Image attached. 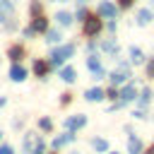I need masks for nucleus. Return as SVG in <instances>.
I'll list each match as a JSON object with an SVG mask.
<instances>
[{"label": "nucleus", "instance_id": "obj_1", "mask_svg": "<svg viewBox=\"0 0 154 154\" xmlns=\"http://www.w3.org/2000/svg\"><path fill=\"white\" fill-rule=\"evenodd\" d=\"M75 53V46L72 43H65V46H60V48H55L53 53H51V65H60L65 58H70Z\"/></svg>", "mask_w": 154, "mask_h": 154}, {"label": "nucleus", "instance_id": "obj_23", "mask_svg": "<svg viewBox=\"0 0 154 154\" xmlns=\"http://www.w3.org/2000/svg\"><path fill=\"white\" fill-rule=\"evenodd\" d=\"M38 128H41V130H51V128H53L51 118H41V120H38Z\"/></svg>", "mask_w": 154, "mask_h": 154}, {"label": "nucleus", "instance_id": "obj_29", "mask_svg": "<svg viewBox=\"0 0 154 154\" xmlns=\"http://www.w3.org/2000/svg\"><path fill=\"white\" fill-rule=\"evenodd\" d=\"M31 12L38 17V12H41V5H38V2H31Z\"/></svg>", "mask_w": 154, "mask_h": 154}, {"label": "nucleus", "instance_id": "obj_27", "mask_svg": "<svg viewBox=\"0 0 154 154\" xmlns=\"http://www.w3.org/2000/svg\"><path fill=\"white\" fill-rule=\"evenodd\" d=\"M106 96H108V99H113V101H116V96H118V91H116V87H111V89H108V91H106Z\"/></svg>", "mask_w": 154, "mask_h": 154}, {"label": "nucleus", "instance_id": "obj_2", "mask_svg": "<svg viewBox=\"0 0 154 154\" xmlns=\"http://www.w3.org/2000/svg\"><path fill=\"white\" fill-rule=\"evenodd\" d=\"M128 77H130V67H128L125 63H120V67H118V70H113V72L108 75V79H111V84H113V87L125 84V82H128Z\"/></svg>", "mask_w": 154, "mask_h": 154}, {"label": "nucleus", "instance_id": "obj_16", "mask_svg": "<svg viewBox=\"0 0 154 154\" xmlns=\"http://www.w3.org/2000/svg\"><path fill=\"white\" fill-rule=\"evenodd\" d=\"M55 19H58L60 26H70V24H72V14H70V12H58Z\"/></svg>", "mask_w": 154, "mask_h": 154}, {"label": "nucleus", "instance_id": "obj_6", "mask_svg": "<svg viewBox=\"0 0 154 154\" xmlns=\"http://www.w3.org/2000/svg\"><path fill=\"white\" fill-rule=\"evenodd\" d=\"M87 125V116H70V118H65V128L67 130H79V128H84Z\"/></svg>", "mask_w": 154, "mask_h": 154}, {"label": "nucleus", "instance_id": "obj_18", "mask_svg": "<svg viewBox=\"0 0 154 154\" xmlns=\"http://www.w3.org/2000/svg\"><path fill=\"white\" fill-rule=\"evenodd\" d=\"M91 147H94L96 152H108V142H106L103 137H94V140H91Z\"/></svg>", "mask_w": 154, "mask_h": 154}, {"label": "nucleus", "instance_id": "obj_26", "mask_svg": "<svg viewBox=\"0 0 154 154\" xmlns=\"http://www.w3.org/2000/svg\"><path fill=\"white\" fill-rule=\"evenodd\" d=\"M0 154H14V149H12L10 144H2V147H0Z\"/></svg>", "mask_w": 154, "mask_h": 154}, {"label": "nucleus", "instance_id": "obj_31", "mask_svg": "<svg viewBox=\"0 0 154 154\" xmlns=\"http://www.w3.org/2000/svg\"><path fill=\"white\" fill-rule=\"evenodd\" d=\"M118 5H120V7H130V5H132V0H118Z\"/></svg>", "mask_w": 154, "mask_h": 154}, {"label": "nucleus", "instance_id": "obj_19", "mask_svg": "<svg viewBox=\"0 0 154 154\" xmlns=\"http://www.w3.org/2000/svg\"><path fill=\"white\" fill-rule=\"evenodd\" d=\"M34 72H36L38 77H43V75L48 72V63H46V60H36V63H34Z\"/></svg>", "mask_w": 154, "mask_h": 154}, {"label": "nucleus", "instance_id": "obj_8", "mask_svg": "<svg viewBox=\"0 0 154 154\" xmlns=\"http://www.w3.org/2000/svg\"><path fill=\"white\" fill-rule=\"evenodd\" d=\"M72 140H75V132H72V130H67L65 135H60V137H55V140H53V147H55V149H60V147L70 144Z\"/></svg>", "mask_w": 154, "mask_h": 154}, {"label": "nucleus", "instance_id": "obj_30", "mask_svg": "<svg viewBox=\"0 0 154 154\" xmlns=\"http://www.w3.org/2000/svg\"><path fill=\"white\" fill-rule=\"evenodd\" d=\"M132 116H135V118H147V116H144V111H142V108H137V111H135V113H132Z\"/></svg>", "mask_w": 154, "mask_h": 154}, {"label": "nucleus", "instance_id": "obj_33", "mask_svg": "<svg viewBox=\"0 0 154 154\" xmlns=\"http://www.w3.org/2000/svg\"><path fill=\"white\" fill-rule=\"evenodd\" d=\"M111 154H118V152H111Z\"/></svg>", "mask_w": 154, "mask_h": 154}, {"label": "nucleus", "instance_id": "obj_5", "mask_svg": "<svg viewBox=\"0 0 154 154\" xmlns=\"http://www.w3.org/2000/svg\"><path fill=\"white\" fill-rule=\"evenodd\" d=\"M87 67L94 72V77H96V79H101V77L106 75V72H103V67H101V60H99L96 55H89V58H87Z\"/></svg>", "mask_w": 154, "mask_h": 154}, {"label": "nucleus", "instance_id": "obj_15", "mask_svg": "<svg viewBox=\"0 0 154 154\" xmlns=\"http://www.w3.org/2000/svg\"><path fill=\"white\" fill-rule=\"evenodd\" d=\"M60 77H63L65 82H75V79H77V72H75V67H70V65H67V67H63V70H60Z\"/></svg>", "mask_w": 154, "mask_h": 154}, {"label": "nucleus", "instance_id": "obj_7", "mask_svg": "<svg viewBox=\"0 0 154 154\" xmlns=\"http://www.w3.org/2000/svg\"><path fill=\"white\" fill-rule=\"evenodd\" d=\"M135 96H137V89H135V84H130V82H128V84H125V87H123V89L118 91V99H120L123 103H128V101H132Z\"/></svg>", "mask_w": 154, "mask_h": 154}, {"label": "nucleus", "instance_id": "obj_32", "mask_svg": "<svg viewBox=\"0 0 154 154\" xmlns=\"http://www.w3.org/2000/svg\"><path fill=\"white\" fill-rule=\"evenodd\" d=\"M144 154H154V144H152V147H149V149H147Z\"/></svg>", "mask_w": 154, "mask_h": 154}, {"label": "nucleus", "instance_id": "obj_20", "mask_svg": "<svg viewBox=\"0 0 154 154\" xmlns=\"http://www.w3.org/2000/svg\"><path fill=\"white\" fill-rule=\"evenodd\" d=\"M63 36H60V31H55V29H51V31H46V41L48 43H58Z\"/></svg>", "mask_w": 154, "mask_h": 154}, {"label": "nucleus", "instance_id": "obj_17", "mask_svg": "<svg viewBox=\"0 0 154 154\" xmlns=\"http://www.w3.org/2000/svg\"><path fill=\"white\" fill-rule=\"evenodd\" d=\"M149 99H152V89H142V91H140V96H137L140 108H144V106L149 103Z\"/></svg>", "mask_w": 154, "mask_h": 154}, {"label": "nucleus", "instance_id": "obj_25", "mask_svg": "<svg viewBox=\"0 0 154 154\" xmlns=\"http://www.w3.org/2000/svg\"><path fill=\"white\" fill-rule=\"evenodd\" d=\"M147 77H154V58L147 63Z\"/></svg>", "mask_w": 154, "mask_h": 154}, {"label": "nucleus", "instance_id": "obj_28", "mask_svg": "<svg viewBox=\"0 0 154 154\" xmlns=\"http://www.w3.org/2000/svg\"><path fill=\"white\" fill-rule=\"evenodd\" d=\"M31 154H43V142H41V140H38V142H36V149H34V152H31Z\"/></svg>", "mask_w": 154, "mask_h": 154}, {"label": "nucleus", "instance_id": "obj_3", "mask_svg": "<svg viewBox=\"0 0 154 154\" xmlns=\"http://www.w3.org/2000/svg\"><path fill=\"white\" fill-rule=\"evenodd\" d=\"M96 12H99V17H106V19H116V14H118V7H116L113 2H108V0H103V2H99Z\"/></svg>", "mask_w": 154, "mask_h": 154}, {"label": "nucleus", "instance_id": "obj_9", "mask_svg": "<svg viewBox=\"0 0 154 154\" xmlns=\"http://www.w3.org/2000/svg\"><path fill=\"white\" fill-rule=\"evenodd\" d=\"M84 99H87V101H101V99H106V91L99 89V87H94V89H87Z\"/></svg>", "mask_w": 154, "mask_h": 154}, {"label": "nucleus", "instance_id": "obj_4", "mask_svg": "<svg viewBox=\"0 0 154 154\" xmlns=\"http://www.w3.org/2000/svg\"><path fill=\"white\" fill-rule=\"evenodd\" d=\"M101 31V19L99 17H87L84 19V34L87 36H96Z\"/></svg>", "mask_w": 154, "mask_h": 154}, {"label": "nucleus", "instance_id": "obj_14", "mask_svg": "<svg viewBox=\"0 0 154 154\" xmlns=\"http://www.w3.org/2000/svg\"><path fill=\"white\" fill-rule=\"evenodd\" d=\"M149 22H152V10H140V12H137V24L144 26V24H149Z\"/></svg>", "mask_w": 154, "mask_h": 154}, {"label": "nucleus", "instance_id": "obj_11", "mask_svg": "<svg viewBox=\"0 0 154 154\" xmlns=\"http://www.w3.org/2000/svg\"><path fill=\"white\" fill-rule=\"evenodd\" d=\"M31 29H34V34H36V31H48V19H46V17H41V14H38V17H34Z\"/></svg>", "mask_w": 154, "mask_h": 154}, {"label": "nucleus", "instance_id": "obj_10", "mask_svg": "<svg viewBox=\"0 0 154 154\" xmlns=\"http://www.w3.org/2000/svg\"><path fill=\"white\" fill-rule=\"evenodd\" d=\"M128 152H130V154H142V140L132 135V137L128 140Z\"/></svg>", "mask_w": 154, "mask_h": 154}, {"label": "nucleus", "instance_id": "obj_13", "mask_svg": "<svg viewBox=\"0 0 154 154\" xmlns=\"http://www.w3.org/2000/svg\"><path fill=\"white\" fill-rule=\"evenodd\" d=\"M10 77H12V79H14V82H22V79H24V77H26V70H24V67H22V65H14V67H12V70H10Z\"/></svg>", "mask_w": 154, "mask_h": 154}, {"label": "nucleus", "instance_id": "obj_12", "mask_svg": "<svg viewBox=\"0 0 154 154\" xmlns=\"http://www.w3.org/2000/svg\"><path fill=\"white\" fill-rule=\"evenodd\" d=\"M130 63H132V65H142V63H144V53H142L140 48H135V46L130 48Z\"/></svg>", "mask_w": 154, "mask_h": 154}, {"label": "nucleus", "instance_id": "obj_24", "mask_svg": "<svg viewBox=\"0 0 154 154\" xmlns=\"http://www.w3.org/2000/svg\"><path fill=\"white\" fill-rule=\"evenodd\" d=\"M31 144H34V137H31V135H26V137H24V149L29 152V149H31Z\"/></svg>", "mask_w": 154, "mask_h": 154}, {"label": "nucleus", "instance_id": "obj_21", "mask_svg": "<svg viewBox=\"0 0 154 154\" xmlns=\"http://www.w3.org/2000/svg\"><path fill=\"white\" fill-rule=\"evenodd\" d=\"M22 53H24V48H22V46H12V48H10V58H12V60H19V58H22Z\"/></svg>", "mask_w": 154, "mask_h": 154}, {"label": "nucleus", "instance_id": "obj_22", "mask_svg": "<svg viewBox=\"0 0 154 154\" xmlns=\"http://www.w3.org/2000/svg\"><path fill=\"white\" fill-rule=\"evenodd\" d=\"M103 51H108V53H118V43H113V41H103Z\"/></svg>", "mask_w": 154, "mask_h": 154}]
</instances>
